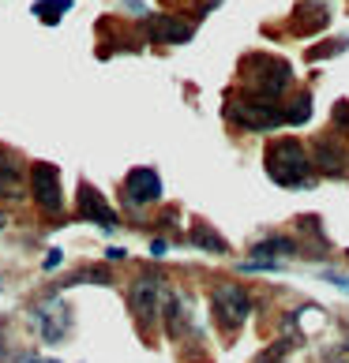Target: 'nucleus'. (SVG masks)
I'll use <instances>...</instances> for the list:
<instances>
[{
	"label": "nucleus",
	"mask_w": 349,
	"mask_h": 363,
	"mask_svg": "<svg viewBox=\"0 0 349 363\" xmlns=\"http://www.w3.org/2000/svg\"><path fill=\"white\" fill-rule=\"evenodd\" d=\"M162 199V177L151 165H139L124 177V203L128 206H151Z\"/></svg>",
	"instance_id": "nucleus-9"
},
{
	"label": "nucleus",
	"mask_w": 349,
	"mask_h": 363,
	"mask_svg": "<svg viewBox=\"0 0 349 363\" xmlns=\"http://www.w3.org/2000/svg\"><path fill=\"white\" fill-rule=\"evenodd\" d=\"M331 363H349V348H342V352H338V356H334Z\"/></svg>",
	"instance_id": "nucleus-17"
},
{
	"label": "nucleus",
	"mask_w": 349,
	"mask_h": 363,
	"mask_svg": "<svg viewBox=\"0 0 349 363\" xmlns=\"http://www.w3.org/2000/svg\"><path fill=\"white\" fill-rule=\"evenodd\" d=\"M225 116H230L240 131H274L278 124H286V109H278L274 98H259V94L233 98L225 105Z\"/></svg>",
	"instance_id": "nucleus-3"
},
{
	"label": "nucleus",
	"mask_w": 349,
	"mask_h": 363,
	"mask_svg": "<svg viewBox=\"0 0 349 363\" xmlns=\"http://www.w3.org/2000/svg\"><path fill=\"white\" fill-rule=\"evenodd\" d=\"M248 64L259 68V72H248V86H252V94H259V98H278V94L293 83V68L278 57H256Z\"/></svg>",
	"instance_id": "nucleus-6"
},
{
	"label": "nucleus",
	"mask_w": 349,
	"mask_h": 363,
	"mask_svg": "<svg viewBox=\"0 0 349 363\" xmlns=\"http://www.w3.org/2000/svg\"><path fill=\"white\" fill-rule=\"evenodd\" d=\"M68 8H72V0H38V4H34V16L42 19V23H49V26H53V23H57Z\"/></svg>",
	"instance_id": "nucleus-14"
},
{
	"label": "nucleus",
	"mask_w": 349,
	"mask_h": 363,
	"mask_svg": "<svg viewBox=\"0 0 349 363\" xmlns=\"http://www.w3.org/2000/svg\"><path fill=\"white\" fill-rule=\"evenodd\" d=\"M31 322L45 345H60L68 333V307H60L57 300H42L31 307Z\"/></svg>",
	"instance_id": "nucleus-7"
},
{
	"label": "nucleus",
	"mask_w": 349,
	"mask_h": 363,
	"mask_svg": "<svg viewBox=\"0 0 349 363\" xmlns=\"http://www.w3.org/2000/svg\"><path fill=\"white\" fill-rule=\"evenodd\" d=\"M312 165L323 172V177H342V172L349 169L345 165V150L334 139H319L316 143V161H312Z\"/></svg>",
	"instance_id": "nucleus-11"
},
{
	"label": "nucleus",
	"mask_w": 349,
	"mask_h": 363,
	"mask_svg": "<svg viewBox=\"0 0 349 363\" xmlns=\"http://www.w3.org/2000/svg\"><path fill=\"white\" fill-rule=\"evenodd\" d=\"M0 225H8V218H4V213H0Z\"/></svg>",
	"instance_id": "nucleus-18"
},
{
	"label": "nucleus",
	"mask_w": 349,
	"mask_h": 363,
	"mask_svg": "<svg viewBox=\"0 0 349 363\" xmlns=\"http://www.w3.org/2000/svg\"><path fill=\"white\" fill-rule=\"evenodd\" d=\"M151 38L154 42H169V45H181L192 38V26H188L184 19H169V16H158L151 19Z\"/></svg>",
	"instance_id": "nucleus-12"
},
{
	"label": "nucleus",
	"mask_w": 349,
	"mask_h": 363,
	"mask_svg": "<svg viewBox=\"0 0 349 363\" xmlns=\"http://www.w3.org/2000/svg\"><path fill=\"white\" fill-rule=\"evenodd\" d=\"M0 199H8V203L26 199V165L23 154L11 146H0Z\"/></svg>",
	"instance_id": "nucleus-8"
},
{
	"label": "nucleus",
	"mask_w": 349,
	"mask_h": 363,
	"mask_svg": "<svg viewBox=\"0 0 349 363\" xmlns=\"http://www.w3.org/2000/svg\"><path fill=\"white\" fill-rule=\"evenodd\" d=\"M26 195H31L34 206L42 213H49V218L64 213V177H60V169L53 165V161H31V169H26Z\"/></svg>",
	"instance_id": "nucleus-2"
},
{
	"label": "nucleus",
	"mask_w": 349,
	"mask_h": 363,
	"mask_svg": "<svg viewBox=\"0 0 349 363\" xmlns=\"http://www.w3.org/2000/svg\"><path fill=\"white\" fill-rule=\"evenodd\" d=\"M312 157L297 139H278L267 146V177L281 187H304L312 184Z\"/></svg>",
	"instance_id": "nucleus-1"
},
{
	"label": "nucleus",
	"mask_w": 349,
	"mask_h": 363,
	"mask_svg": "<svg viewBox=\"0 0 349 363\" xmlns=\"http://www.w3.org/2000/svg\"><path fill=\"white\" fill-rule=\"evenodd\" d=\"M75 213H79L83 221H98L102 228H117V213H113V206L105 203V195L98 191V187H90V184L79 187V206H75Z\"/></svg>",
	"instance_id": "nucleus-10"
},
{
	"label": "nucleus",
	"mask_w": 349,
	"mask_h": 363,
	"mask_svg": "<svg viewBox=\"0 0 349 363\" xmlns=\"http://www.w3.org/2000/svg\"><path fill=\"white\" fill-rule=\"evenodd\" d=\"M210 311H214V322H218L225 333H237L252 315V296H248L245 285H237V281H222V285H214V292H210Z\"/></svg>",
	"instance_id": "nucleus-4"
},
{
	"label": "nucleus",
	"mask_w": 349,
	"mask_h": 363,
	"mask_svg": "<svg viewBox=\"0 0 349 363\" xmlns=\"http://www.w3.org/2000/svg\"><path fill=\"white\" fill-rule=\"evenodd\" d=\"M192 244L203 247V251H210V255H225V251H230V247H225V240L214 233L207 221H195V228H192Z\"/></svg>",
	"instance_id": "nucleus-13"
},
{
	"label": "nucleus",
	"mask_w": 349,
	"mask_h": 363,
	"mask_svg": "<svg viewBox=\"0 0 349 363\" xmlns=\"http://www.w3.org/2000/svg\"><path fill=\"white\" fill-rule=\"evenodd\" d=\"M252 255H256V259H281V255H293V240H281V236L278 240H259Z\"/></svg>",
	"instance_id": "nucleus-15"
},
{
	"label": "nucleus",
	"mask_w": 349,
	"mask_h": 363,
	"mask_svg": "<svg viewBox=\"0 0 349 363\" xmlns=\"http://www.w3.org/2000/svg\"><path fill=\"white\" fill-rule=\"evenodd\" d=\"M128 303H131V315H136L139 326H151V322L162 315V303H166V285H162V277H151V274H143L131 281V289H128Z\"/></svg>",
	"instance_id": "nucleus-5"
},
{
	"label": "nucleus",
	"mask_w": 349,
	"mask_h": 363,
	"mask_svg": "<svg viewBox=\"0 0 349 363\" xmlns=\"http://www.w3.org/2000/svg\"><path fill=\"white\" fill-rule=\"evenodd\" d=\"M308 113H312V105H308V98H297V105H293V113H286L289 124H304Z\"/></svg>",
	"instance_id": "nucleus-16"
},
{
	"label": "nucleus",
	"mask_w": 349,
	"mask_h": 363,
	"mask_svg": "<svg viewBox=\"0 0 349 363\" xmlns=\"http://www.w3.org/2000/svg\"><path fill=\"white\" fill-rule=\"evenodd\" d=\"M31 363H49V359H31Z\"/></svg>",
	"instance_id": "nucleus-19"
}]
</instances>
